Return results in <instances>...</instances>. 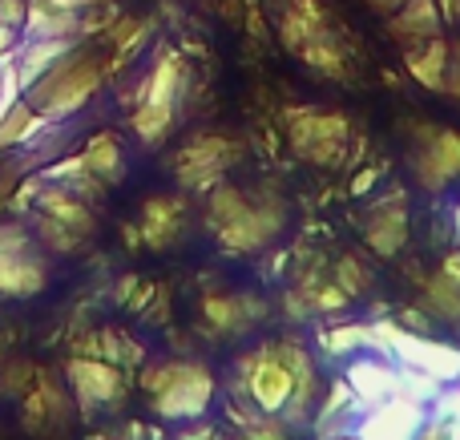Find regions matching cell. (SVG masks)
<instances>
[{"instance_id": "6da1fadb", "label": "cell", "mask_w": 460, "mask_h": 440, "mask_svg": "<svg viewBox=\"0 0 460 440\" xmlns=\"http://www.w3.org/2000/svg\"><path fill=\"white\" fill-rule=\"evenodd\" d=\"M102 73H105L102 61H97V57H89L85 48L77 45L73 53H65L61 61L45 73V77L32 81L21 97L45 121H73L89 105V97L102 89V81H105Z\"/></svg>"}, {"instance_id": "7a4b0ae2", "label": "cell", "mask_w": 460, "mask_h": 440, "mask_svg": "<svg viewBox=\"0 0 460 440\" xmlns=\"http://www.w3.org/2000/svg\"><path fill=\"white\" fill-rule=\"evenodd\" d=\"M210 231L218 234L226 251H238V255H251V251H262L270 239L279 234V207L270 202H251L238 186H210Z\"/></svg>"}, {"instance_id": "3957f363", "label": "cell", "mask_w": 460, "mask_h": 440, "mask_svg": "<svg viewBox=\"0 0 460 440\" xmlns=\"http://www.w3.org/2000/svg\"><path fill=\"white\" fill-rule=\"evenodd\" d=\"M307 368H311L307 356H303L295 344L262 348V352L251 360V372H246V388H251V400L259 404V412L283 417V412L295 404V396H299L303 380H311Z\"/></svg>"}, {"instance_id": "277c9868", "label": "cell", "mask_w": 460, "mask_h": 440, "mask_svg": "<svg viewBox=\"0 0 460 440\" xmlns=\"http://www.w3.org/2000/svg\"><path fill=\"white\" fill-rule=\"evenodd\" d=\"M150 404L162 420H194L210 409L215 380L202 364H162L142 376Z\"/></svg>"}, {"instance_id": "5b68a950", "label": "cell", "mask_w": 460, "mask_h": 440, "mask_svg": "<svg viewBox=\"0 0 460 440\" xmlns=\"http://www.w3.org/2000/svg\"><path fill=\"white\" fill-rule=\"evenodd\" d=\"M49 287V255L32 239L29 223H0V295L29 299Z\"/></svg>"}, {"instance_id": "8992f818", "label": "cell", "mask_w": 460, "mask_h": 440, "mask_svg": "<svg viewBox=\"0 0 460 440\" xmlns=\"http://www.w3.org/2000/svg\"><path fill=\"white\" fill-rule=\"evenodd\" d=\"M287 134H291V145L303 162H315V166H335L351 137V126L343 113H315L303 110L291 113L287 121Z\"/></svg>"}, {"instance_id": "52a82bcc", "label": "cell", "mask_w": 460, "mask_h": 440, "mask_svg": "<svg viewBox=\"0 0 460 440\" xmlns=\"http://www.w3.org/2000/svg\"><path fill=\"white\" fill-rule=\"evenodd\" d=\"M412 174L424 190H445L460 178V134L456 129H424L412 150Z\"/></svg>"}, {"instance_id": "ba28073f", "label": "cell", "mask_w": 460, "mask_h": 440, "mask_svg": "<svg viewBox=\"0 0 460 440\" xmlns=\"http://www.w3.org/2000/svg\"><path fill=\"white\" fill-rule=\"evenodd\" d=\"M69 384H73V396L81 400V409H105V404H118V396L126 392V376L118 372V364L110 360H77L69 364Z\"/></svg>"}, {"instance_id": "9c48e42d", "label": "cell", "mask_w": 460, "mask_h": 440, "mask_svg": "<svg viewBox=\"0 0 460 440\" xmlns=\"http://www.w3.org/2000/svg\"><path fill=\"white\" fill-rule=\"evenodd\" d=\"M230 158L234 154H230L226 137H199V142H190L178 154V178L190 190H207V186L223 182V170L230 166Z\"/></svg>"}, {"instance_id": "30bf717a", "label": "cell", "mask_w": 460, "mask_h": 440, "mask_svg": "<svg viewBox=\"0 0 460 440\" xmlns=\"http://www.w3.org/2000/svg\"><path fill=\"white\" fill-rule=\"evenodd\" d=\"M29 210H40V215L57 218V223H65L69 231H77L81 239H89V234L97 231V218H93V210H89V202L65 182H40Z\"/></svg>"}, {"instance_id": "8fae6325", "label": "cell", "mask_w": 460, "mask_h": 440, "mask_svg": "<svg viewBox=\"0 0 460 440\" xmlns=\"http://www.w3.org/2000/svg\"><path fill=\"white\" fill-rule=\"evenodd\" d=\"M81 45V37H21V45L13 48V69H16V81H21V93L40 81L65 53Z\"/></svg>"}, {"instance_id": "7c38bea8", "label": "cell", "mask_w": 460, "mask_h": 440, "mask_svg": "<svg viewBox=\"0 0 460 440\" xmlns=\"http://www.w3.org/2000/svg\"><path fill=\"white\" fill-rule=\"evenodd\" d=\"M182 89H186V61H182L178 53H162V57H158V65L150 69V77L142 81L137 105H154V110H170V113H178Z\"/></svg>"}, {"instance_id": "4fadbf2b", "label": "cell", "mask_w": 460, "mask_h": 440, "mask_svg": "<svg viewBox=\"0 0 460 440\" xmlns=\"http://www.w3.org/2000/svg\"><path fill=\"white\" fill-rule=\"evenodd\" d=\"M327 29V13L319 0H287V13H283V24H279V37H283V45L291 48V53H299L307 40L323 37Z\"/></svg>"}, {"instance_id": "5bb4252c", "label": "cell", "mask_w": 460, "mask_h": 440, "mask_svg": "<svg viewBox=\"0 0 460 440\" xmlns=\"http://www.w3.org/2000/svg\"><path fill=\"white\" fill-rule=\"evenodd\" d=\"M440 29V8L437 0H408L404 8L388 16V32L400 40H408V48L420 45V40H432Z\"/></svg>"}, {"instance_id": "9a60e30c", "label": "cell", "mask_w": 460, "mask_h": 440, "mask_svg": "<svg viewBox=\"0 0 460 440\" xmlns=\"http://www.w3.org/2000/svg\"><path fill=\"white\" fill-rule=\"evenodd\" d=\"M81 158H85L89 174L105 186H118L126 178V158H121V145L113 134H93L85 142V150H81Z\"/></svg>"}, {"instance_id": "2e32d148", "label": "cell", "mask_w": 460, "mask_h": 440, "mask_svg": "<svg viewBox=\"0 0 460 440\" xmlns=\"http://www.w3.org/2000/svg\"><path fill=\"white\" fill-rule=\"evenodd\" d=\"M408 73L420 81L424 89H445L448 77V45L440 37L420 40V45L408 48Z\"/></svg>"}, {"instance_id": "e0dca14e", "label": "cell", "mask_w": 460, "mask_h": 440, "mask_svg": "<svg viewBox=\"0 0 460 440\" xmlns=\"http://www.w3.org/2000/svg\"><path fill=\"white\" fill-rule=\"evenodd\" d=\"M40 121H45V118H40V113L32 110L24 97H16V101L0 113V154L21 150V145L40 129Z\"/></svg>"}, {"instance_id": "ac0fdd59", "label": "cell", "mask_w": 460, "mask_h": 440, "mask_svg": "<svg viewBox=\"0 0 460 440\" xmlns=\"http://www.w3.org/2000/svg\"><path fill=\"white\" fill-rule=\"evenodd\" d=\"M24 223H29L32 239L40 242V251H45V255H73V251L85 242L77 231H69L65 223H57V218L40 215V210H24Z\"/></svg>"}, {"instance_id": "d6986e66", "label": "cell", "mask_w": 460, "mask_h": 440, "mask_svg": "<svg viewBox=\"0 0 460 440\" xmlns=\"http://www.w3.org/2000/svg\"><path fill=\"white\" fill-rule=\"evenodd\" d=\"M429 312H437L445 323H460V271L448 263L437 279L429 283Z\"/></svg>"}, {"instance_id": "ffe728a7", "label": "cell", "mask_w": 460, "mask_h": 440, "mask_svg": "<svg viewBox=\"0 0 460 440\" xmlns=\"http://www.w3.org/2000/svg\"><path fill=\"white\" fill-rule=\"evenodd\" d=\"M142 234H146V242H150V247H166V242L178 234V202H166V198L146 202Z\"/></svg>"}, {"instance_id": "44dd1931", "label": "cell", "mask_w": 460, "mask_h": 440, "mask_svg": "<svg viewBox=\"0 0 460 440\" xmlns=\"http://www.w3.org/2000/svg\"><path fill=\"white\" fill-rule=\"evenodd\" d=\"M299 57H303V65H311V69L327 73V77H343V48H340V40H335L332 32H323V37L307 40V45L299 48Z\"/></svg>"}, {"instance_id": "7402d4cb", "label": "cell", "mask_w": 460, "mask_h": 440, "mask_svg": "<svg viewBox=\"0 0 460 440\" xmlns=\"http://www.w3.org/2000/svg\"><path fill=\"white\" fill-rule=\"evenodd\" d=\"M367 242H372L380 255H392V251L404 242V215H400V210H392L388 218L372 215V223H367Z\"/></svg>"}, {"instance_id": "603a6c76", "label": "cell", "mask_w": 460, "mask_h": 440, "mask_svg": "<svg viewBox=\"0 0 460 440\" xmlns=\"http://www.w3.org/2000/svg\"><path fill=\"white\" fill-rule=\"evenodd\" d=\"M21 97V81H16V69H13V53L0 57V113Z\"/></svg>"}, {"instance_id": "cb8c5ba5", "label": "cell", "mask_w": 460, "mask_h": 440, "mask_svg": "<svg viewBox=\"0 0 460 440\" xmlns=\"http://www.w3.org/2000/svg\"><path fill=\"white\" fill-rule=\"evenodd\" d=\"M445 89L453 97H460V48H448V77H445Z\"/></svg>"}, {"instance_id": "d4e9b609", "label": "cell", "mask_w": 460, "mask_h": 440, "mask_svg": "<svg viewBox=\"0 0 460 440\" xmlns=\"http://www.w3.org/2000/svg\"><path fill=\"white\" fill-rule=\"evenodd\" d=\"M367 4H372L380 16H392V13H396V8H404L408 0H367Z\"/></svg>"}, {"instance_id": "484cf974", "label": "cell", "mask_w": 460, "mask_h": 440, "mask_svg": "<svg viewBox=\"0 0 460 440\" xmlns=\"http://www.w3.org/2000/svg\"><path fill=\"white\" fill-rule=\"evenodd\" d=\"M440 16H456V0H437Z\"/></svg>"}, {"instance_id": "4316f807", "label": "cell", "mask_w": 460, "mask_h": 440, "mask_svg": "<svg viewBox=\"0 0 460 440\" xmlns=\"http://www.w3.org/2000/svg\"><path fill=\"white\" fill-rule=\"evenodd\" d=\"M238 440H267L262 433H246V436H238Z\"/></svg>"}, {"instance_id": "83f0119b", "label": "cell", "mask_w": 460, "mask_h": 440, "mask_svg": "<svg viewBox=\"0 0 460 440\" xmlns=\"http://www.w3.org/2000/svg\"><path fill=\"white\" fill-rule=\"evenodd\" d=\"M93 440H105V436H93Z\"/></svg>"}]
</instances>
